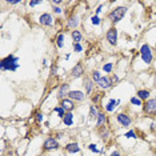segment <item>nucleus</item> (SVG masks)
<instances>
[{"mask_svg": "<svg viewBox=\"0 0 156 156\" xmlns=\"http://www.w3.org/2000/svg\"><path fill=\"white\" fill-rule=\"evenodd\" d=\"M53 112H57V113H59V118H60V119H63L64 116L67 115L66 109L63 108V107H56V108H53Z\"/></svg>", "mask_w": 156, "mask_h": 156, "instance_id": "22", "label": "nucleus"}, {"mask_svg": "<svg viewBox=\"0 0 156 156\" xmlns=\"http://www.w3.org/2000/svg\"><path fill=\"white\" fill-rule=\"evenodd\" d=\"M39 23H40L41 25H47V27H50V25H52L53 19H52V16H51L50 13H43V15L39 17Z\"/></svg>", "mask_w": 156, "mask_h": 156, "instance_id": "9", "label": "nucleus"}, {"mask_svg": "<svg viewBox=\"0 0 156 156\" xmlns=\"http://www.w3.org/2000/svg\"><path fill=\"white\" fill-rule=\"evenodd\" d=\"M40 3H41V1H35V0H34V1H29V6L35 7V6H38V4H40Z\"/></svg>", "mask_w": 156, "mask_h": 156, "instance_id": "35", "label": "nucleus"}, {"mask_svg": "<svg viewBox=\"0 0 156 156\" xmlns=\"http://www.w3.org/2000/svg\"><path fill=\"white\" fill-rule=\"evenodd\" d=\"M125 12H127V8H125V7H118V8H115V10H112L109 12L108 19L112 23H118L123 19V16L125 15Z\"/></svg>", "mask_w": 156, "mask_h": 156, "instance_id": "2", "label": "nucleus"}, {"mask_svg": "<svg viewBox=\"0 0 156 156\" xmlns=\"http://www.w3.org/2000/svg\"><path fill=\"white\" fill-rule=\"evenodd\" d=\"M72 78H80L83 73H84V69H83V66L81 64H76L73 68H72Z\"/></svg>", "mask_w": 156, "mask_h": 156, "instance_id": "12", "label": "nucleus"}, {"mask_svg": "<svg viewBox=\"0 0 156 156\" xmlns=\"http://www.w3.org/2000/svg\"><path fill=\"white\" fill-rule=\"evenodd\" d=\"M56 45L59 48H63V45H64V35L63 34H59L56 38Z\"/></svg>", "mask_w": 156, "mask_h": 156, "instance_id": "23", "label": "nucleus"}, {"mask_svg": "<svg viewBox=\"0 0 156 156\" xmlns=\"http://www.w3.org/2000/svg\"><path fill=\"white\" fill-rule=\"evenodd\" d=\"M131 103L134 104V106H141V100L139 99L137 96H134V97L131 99Z\"/></svg>", "mask_w": 156, "mask_h": 156, "instance_id": "28", "label": "nucleus"}, {"mask_svg": "<svg viewBox=\"0 0 156 156\" xmlns=\"http://www.w3.org/2000/svg\"><path fill=\"white\" fill-rule=\"evenodd\" d=\"M116 119H118L119 124L123 125V127H129V125H131V119H129L128 115H125V113H119Z\"/></svg>", "mask_w": 156, "mask_h": 156, "instance_id": "7", "label": "nucleus"}, {"mask_svg": "<svg viewBox=\"0 0 156 156\" xmlns=\"http://www.w3.org/2000/svg\"><path fill=\"white\" fill-rule=\"evenodd\" d=\"M125 137H129V139H134V137H136V135H135L134 131H128L127 134H125Z\"/></svg>", "mask_w": 156, "mask_h": 156, "instance_id": "32", "label": "nucleus"}, {"mask_svg": "<svg viewBox=\"0 0 156 156\" xmlns=\"http://www.w3.org/2000/svg\"><path fill=\"white\" fill-rule=\"evenodd\" d=\"M68 94H69V85L66 84V83L60 85L59 92H57V97L60 100H63V99H66V96H68Z\"/></svg>", "mask_w": 156, "mask_h": 156, "instance_id": "10", "label": "nucleus"}, {"mask_svg": "<svg viewBox=\"0 0 156 156\" xmlns=\"http://www.w3.org/2000/svg\"><path fill=\"white\" fill-rule=\"evenodd\" d=\"M91 22H92V24H94V25H99L100 24V19L97 17L96 15H94L92 17H91Z\"/></svg>", "mask_w": 156, "mask_h": 156, "instance_id": "29", "label": "nucleus"}, {"mask_svg": "<svg viewBox=\"0 0 156 156\" xmlns=\"http://www.w3.org/2000/svg\"><path fill=\"white\" fill-rule=\"evenodd\" d=\"M85 85V90H87V94H91V91H92V87H94V83H92V80H90V79H87L84 83Z\"/></svg>", "mask_w": 156, "mask_h": 156, "instance_id": "25", "label": "nucleus"}, {"mask_svg": "<svg viewBox=\"0 0 156 156\" xmlns=\"http://www.w3.org/2000/svg\"><path fill=\"white\" fill-rule=\"evenodd\" d=\"M36 120L41 122V120H43V113H36Z\"/></svg>", "mask_w": 156, "mask_h": 156, "instance_id": "34", "label": "nucleus"}, {"mask_svg": "<svg viewBox=\"0 0 156 156\" xmlns=\"http://www.w3.org/2000/svg\"><path fill=\"white\" fill-rule=\"evenodd\" d=\"M99 136L101 137V139H108L109 131H108V128H107L106 125H101V127H99Z\"/></svg>", "mask_w": 156, "mask_h": 156, "instance_id": "16", "label": "nucleus"}, {"mask_svg": "<svg viewBox=\"0 0 156 156\" xmlns=\"http://www.w3.org/2000/svg\"><path fill=\"white\" fill-rule=\"evenodd\" d=\"M79 24V17L73 16V17H69L68 19V27L69 28H76Z\"/></svg>", "mask_w": 156, "mask_h": 156, "instance_id": "19", "label": "nucleus"}, {"mask_svg": "<svg viewBox=\"0 0 156 156\" xmlns=\"http://www.w3.org/2000/svg\"><path fill=\"white\" fill-rule=\"evenodd\" d=\"M99 97H100V94H96L95 96H92V100H94V101H97V100H99Z\"/></svg>", "mask_w": 156, "mask_h": 156, "instance_id": "37", "label": "nucleus"}, {"mask_svg": "<svg viewBox=\"0 0 156 156\" xmlns=\"http://www.w3.org/2000/svg\"><path fill=\"white\" fill-rule=\"evenodd\" d=\"M10 4H17V3H20L19 0H12V1H8Z\"/></svg>", "mask_w": 156, "mask_h": 156, "instance_id": "40", "label": "nucleus"}, {"mask_svg": "<svg viewBox=\"0 0 156 156\" xmlns=\"http://www.w3.org/2000/svg\"><path fill=\"white\" fill-rule=\"evenodd\" d=\"M88 148H90V151H92V152H100L99 150H97L96 148V146H95V144H90V146H88Z\"/></svg>", "mask_w": 156, "mask_h": 156, "instance_id": "31", "label": "nucleus"}, {"mask_svg": "<svg viewBox=\"0 0 156 156\" xmlns=\"http://www.w3.org/2000/svg\"><path fill=\"white\" fill-rule=\"evenodd\" d=\"M53 12H55V13H62V8H59V7H55V8H53Z\"/></svg>", "mask_w": 156, "mask_h": 156, "instance_id": "36", "label": "nucleus"}, {"mask_svg": "<svg viewBox=\"0 0 156 156\" xmlns=\"http://www.w3.org/2000/svg\"><path fill=\"white\" fill-rule=\"evenodd\" d=\"M60 107H63L66 111L71 112L72 109L75 108V104H73V100H71V99H63V100H60Z\"/></svg>", "mask_w": 156, "mask_h": 156, "instance_id": "11", "label": "nucleus"}, {"mask_svg": "<svg viewBox=\"0 0 156 156\" xmlns=\"http://www.w3.org/2000/svg\"><path fill=\"white\" fill-rule=\"evenodd\" d=\"M97 85H99L100 88H103V90H107V88H109L112 84H111V80H109L108 78H106V76H104V78H101V79L99 80Z\"/></svg>", "mask_w": 156, "mask_h": 156, "instance_id": "14", "label": "nucleus"}, {"mask_svg": "<svg viewBox=\"0 0 156 156\" xmlns=\"http://www.w3.org/2000/svg\"><path fill=\"white\" fill-rule=\"evenodd\" d=\"M103 71L106 72V73H109V72L112 71V63H107V64H104V66H103Z\"/></svg>", "mask_w": 156, "mask_h": 156, "instance_id": "27", "label": "nucleus"}, {"mask_svg": "<svg viewBox=\"0 0 156 156\" xmlns=\"http://www.w3.org/2000/svg\"><path fill=\"white\" fill-rule=\"evenodd\" d=\"M155 47H156V44H155Z\"/></svg>", "mask_w": 156, "mask_h": 156, "instance_id": "43", "label": "nucleus"}, {"mask_svg": "<svg viewBox=\"0 0 156 156\" xmlns=\"http://www.w3.org/2000/svg\"><path fill=\"white\" fill-rule=\"evenodd\" d=\"M17 57L13 56V55H10L7 56L6 59L1 60V64H0V68L1 71H16L19 68V64H17Z\"/></svg>", "mask_w": 156, "mask_h": 156, "instance_id": "1", "label": "nucleus"}, {"mask_svg": "<svg viewBox=\"0 0 156 156\" xmlns=\"http://www.w3.org/2000/svg\"><path fill=\"white\" fill-rule=\"evenodd\" d=\"M155 152H156V150H155Z\"/></svg>", "mask_w": 156, "mask_h": 156, "instance_id": "44", "label": "nucleus"}, {"mask_svg": "<svg viewBox=\"0 0 156 156\" xmlns=\"http://www.w3.org/2000/svg\"><path fill=\"white\" fill-rule=\"evenodd\" d=\"M97 116H99L97 108H96L95 106H91V108H90V118H91V119H95V118L97 119Z\"/></svg>", "mask_w": 156, "mask_h": 156, "instance_id": "24", "label": "nucleus"}, {"mask_svg": "<svg viewBox=\"0 0 156 156\" xmlns=\"http://www.w3.org/2000/svg\"><path fill=\"white\" fill-rule=\"evenodd\" d=\"M73 50H75V52H81V51H83V47L80 45V43H75Z\"/></svg>", "mask_w": 156, "mask_h": 156, "instance_id": "30", "label": "nucleus"}, {"mask_svg": "<svg viewBox=\"0 0 156 156\" xmlns=\"http://www.w3.org/2000/svg\"><path fill=\"white\" fill-rule=\"evenodd\" d=\"M101 10H103V7H101V6L97 7V10H96V16H97V13H99V12H101Z\"/></svg>", "mask_w": 156, "mask_h": 156, "instance_id": "39", "label": "nucleus"}, {"mask_svg": "<svg viewBox=\"0 0 156 156\" xmlns=\"http://www.w3.org/2000/svg\"><path fill=\"white\" fill-rule=\"evenodd\" d=\"M96 125L97 127H101V125H106V115L104 113H99L96 120Z\"/></svg>", "mask_w": 156, "mask_h": 156, "instance_id": "20", "label": "nucleus"}, {"mask_svg": "<svg viewBox=\"0 0 156 156\" xmlns=\"http://www.w3.org/2000/svg\"><path fill=\"white\" fill-rule=\"evenodd\" d=\"M137 97L140 100H148V97H150V91L148 90H139L137 91Z\"/></svg>", "mask_w": 156, "mask_h": 156, "instance_id": "17", "label": "nucleus"}, {"mask_svg": "<svg viewBox=\"0 0 156 156\" xmlns=\"http://www.w3.org/2000/svg\"><path fill=\"white\" fill-rule=\"evenodd\" d=\"M119 104H120V100H113V99H111V100H109V103L107 104L106 109L108 111V112H112V111L119 106Z\"/></svg>", "mask_w": 156, "mask_h": 156, "instance_id": "15", "label": "nucleus"}, {"mask_svg": "<svg viewBox=\"0 0 156 156\" xmlns=\"http://www.w3.org/2000/svg\"><path fill=\"white\" fill-rule=\"evenodd\" d=\"M66 151L69 153H78V152H80V148H79L78 143H69L66 146Z\"/></svg>", "mask_w": 156, "mask_h": 156, "instance_id": "13", "label": "nucleus"}, {"mask_svg": "<svg viewBox=\"0 0 156 156\" xmlns=\"http://www.w3.org/2000/svg\"><path fill=\"white\" fill-rule=\"evenodd\" d=\"M60 3H62L60 0H53V4H60Z\"/></svg>", "mask_w": 156, "mask_h": 156, "instance_id": "41", "label": "nucleus"}, {"mask_svg": "<svg viewBox=\"0 0 156 156\" xmlns=\"http://www.w3.org/2000/svg\"><path fill=\"white\" fill-rule=\"evenodd\" d=\"M100 79H101V76H100V72L99 71H94V72H92V80H94L95 83H99Z\"/></svg>", "mask_w": 156, "mask_h": 156, "instance_id": "26", "label": "nucleus"}, {"mask_svg": "<svg viewBox=\"0 0 156 156\" xmlns=\"http://www.w3.org/2000/svg\"><path fill=\"white\" fill-rule=\"evenodd\" d=\"M109 80H111V84H115V83H118V81H119V78H118V76H116V75H112V78H111V79H109Z\"/></svg>", "mask_w": 156, "mask_h": 156, "instance_id": "33", "label": "nucleus"}, {"mask_svg": "<svg viewBox=\"0 0 156 156\" xmlns=\"http://www.w3.org/2000/svg\"><path fill=\"white\" fill-rule=\"evenodd\" d=\"M72 40L75 41V43H80L81 40V32L80 31H72Z\"/></svg>", "mask_w": 156, "mask_h": 156, "instance_id": "21", "label": "nucleus"}, {"mask_svg": "<svg viewBox=\"0 0 156 156\" xmlns=\"http://www.w3.org/2000/svg\"><path fill=\"white\" fill-rule=\"evenodd\" d=\"M156 111V99H148L144 104V112L151 113Z\"/></svg>", "mask_w": 156, "mask_h": 156, "instance_id": "6", "label": "nucleus"}, {"mask_svg": "<svg viewBox=\"0 0 156 156\" xmlns=\"http://www.w3.org/2000/svg\"><path fill=\"white\" fill-rule=\"evenodd\" d=\"M63 123L66 125H72V123H73V115L71 112H67V115L63 118Z\"/></svg>", "mask_w": 156, "mask_h": 156, "instance_id": "18", "label": "nucleus"}, {"mask_svg": "<svg viewBox=\"0 0 156 156\" xmlns=\"http://www.w3.org/2000/svg\"><path fill=\"white\" fill-rule=\"evenodd\" d=\"M109 156H122V155H120V153H119L118 151H113V152L111 153V155H109Z\"/></svg>", "mask_w": 156, "mask_h": 156, "instance_id": "38", "label": "nucleus"}, {"mask_svg": "<svg viewBox=\"0 0 156 156\" xmlns=\"http://www.w3.org/2000/svg\"><path fill=\"white\" fill-rule=\"evenodd\" d=\"M68 97H69V99H71V100H76V101H81V100H84L85 95H84V92H81V91H69Z\"/></svg>", "mask_w": 156, "mask_h": 156, "instance_id": "8", "label": "nucleus"}, {"mask_svg": "<svg viewBox=\"0 0 156 156\" xmlns=\"http://www.w3.org/2000/svg\"><path fill=\"white\" fill-rule=\"evenodd\" d=\"M153 87L156 88V72H155V83H153Z\"/></svg>", "mask_w": 156, "mask_h": 156, "instance_id": "42", "label": "nucleus"}, {"mask_svg": "<svg viewBox=\"0 0 156 156\" xmlns=\"http://www.w3.org/2000/svg\"><path fill=\"white\" fill-rule=\"evenodd\" d=\"M43 148H44V151L57 150V148H59V143H57V140H56V139H53V137H48L47 140L44 141V144H43Z\"/></svg>", "mask_w": 156, "mask_h": 156, "instance_id": "4", "label": "nucleus"}, {"mask_svg": "<svg viewBox=\"0 0 156 156\" xmlns=\"http://www.w3.org/2000/svg\"><path fill=\"white\" fill-rule=\"evenodd\" d=\"M140 56L146 64H151L152 63V50L148 44H143L140 48Z\"/></svg>", "mask_w": 156, "mask_h": 156, "instance_id": "3", "label": "nucleus"}, {"mask_svg": "<svg viewBox=\"0 0 156 156\" xmlns=\"http://www.w3.org/2000/svg\"><path fill=\"white\" fill-rule=\"evenodd\" d=\"M107 40L109 41L111 45H116L118 44V31L116 28H111L107 32Z\"/></svg>", "mask_w": 156, "mask_h": 156, "instance_id": "5", "label": "nucleus"}]
</instances>
